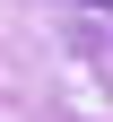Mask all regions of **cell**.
Wrapping results in <instances>:
<instances>
[{
	"label": "cell",
	"instance_id": "obj_1",
	"mask_svg": "<svg viewBox=\"0 0 113 122\" xmlns=\"http://www.w3.org/2000/svg\"><path fill=\"white\" fill-rule=\"evenodd\" d=\"M87 9H113V0H87Z\"/></svg>",
	"mask_w": 113,
	"mask_h": 122
}]
</instances>
